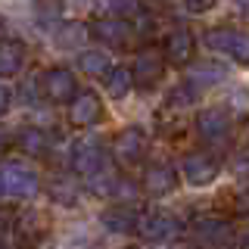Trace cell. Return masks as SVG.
I'll return each mask as SVG.
<instances>
[{"label": "cell", "instance_id": "ffe728a7", "mask_svg": "<svg viewBox=\"0 0 249 249\" xmlns=\"http://www.w3.org/2000/svg\"><path fill=\"white\" fill-rule=\"evenodd\" d=\"M103 81H106V90H109V97H112V100H124L131 93V88H134L128 69H109V75L103 78Z\"/></svg>", "mask_w": 249, "mask_h": 249}, {"label": "cell", "instance_id": "f546056e", "mask_svg": "<svg viewBox=\"0 0 249 249\" xmlns=\"http://www.w3.org/2000/svg\"><path fill=\"white\" fill-rule=\"evenodd\" d=\"M6 37H10V25H6V19L0 16V44H3Z\"/></svg>", "mask_w": 249, "mask_h": 249}, {"label": "cell", "instance_id": "277c9868", "mask_svg": "<svg viewBox=\"0 0 249 249\" xmlns=\"http://www.w3.org/2000/svg\"><path fill=\"white\" fill-rule=\"evenodd\" d=\"M196 134L206 140L209 146H228L231 134H233V122H231V115L218 106L199 109L196 112Z\"/></svg>", "mask_w": 249, "mask_h": 249}, {"label": "cell", "instance_id": "4fadbf2b", "mask_svg": "<svg viewBox=\"0 0 249 249\" xmlns=\"http://www.w3.org/2000/svg\"><path fill=\"white\" fill-rule=\"evenodd\" d=\"M193 47H196V41H193L190 31L175 28L165 37V44H162V56H165V62H171V66H187V62L193 59Z\"/></svg>", "mask_w": 249, "mask_h": 249}, {"label": "cell", "instance_id": "83f0119b", "mask_svg": "<svg viewBox=\"0 0 249 249\" xmlns=\"http://www.w3.org/2000/svg\"><path fill=\"white\" fill-rule=\"evenodd\" d=\"M184 6L190 13H209L215 6V0H184Z\"/></svg>", "mask_w": 249, "mask_h": 249}, {"label": "cell", "instance_id": "9c48e42d", "mask_svg": "<svg viewBox=\"0 0 249 249\" xmlns=\"http://www.w3.org/2000/svg\"><path fill=\"white\" fill-rule=\"evenodd\" d=\"M137 233L146 243H165V240H175L181 233V221L168 212H146L137 221Z\"/></svg>", "mask_w": 249, "mask_h": 249}, {"label": "cell", "instance_id": "ac0fdd59", "mask_svg": "<svg viewBox=\"0 0 249 249\" xmlns=\"http://www.w3.org/2000/svg\"><path fill=\"white\" fill-rule=\"evenodd\" d=\"M228 75L218 62H193L190 72H187V84H193V88H209V84H218L221 78Z\"/></svg>", "mask_w": 249, "mask_h": 249}, {"label": "cell", "instance_id": "d4e9b609", "mask_svg": "<svg viewBox=\"0 0 249 249\" xmlns=\"http://www.w3.org/2000/svg\"><path fill=\"white\" fill-rule=\"evenodd\" d=\"M193 100H196V88H193V84H181V88H175L171 90V103L175 106H190Z\"/></svg>", "mask_w": 249, "mask_h": 249}, {"label": "cell", "instance_id": "2e32d148", "mask_svg": "<svg viewBox=\"0 0 249 249\" xmlns=\"http://www.w3.org/2000/svg\"><path fill=\"white\" fill-rule=\"evenodd\" d=\"M16 146H19V153L41 159V156L50 153V137H47V131H41V128H22L19 134H16Z\"/></svg>", "mask_w": 249, "mask_h": 249}, {"label": "cell", "instance_id": "7402d4cb", "mask_svg": "<svg viewBox=\"0 0 249 249\" xmlns=\"http://www.w3.org/2000/svg\"><path fill=\"white\" fill-rule=\"evenodd\" d=\"M115 184H119V175L115 171H97L93 178H88V187H90V193H97V196H112L115 193Z\"/></svg>", "mask_w": 249, "mask_h": 249}, {"label": "cell", "instance_id": "7c38bea8", "mask_svg": "<svg viewBox=\"0 0 249 249\" xmlns=\"http://www.w3.org/2000/svg\"><path fill=\"white\" fill-rule=\"evenodd\" d=\"M178 187V171L168 162H153L143 171V190L150 196H168L171 190Z\"/></svg>", "mask_w": 249, "mask_h": 249}, {"label": "cell", "instance_id": "d6986e66", "mask_svg": "<svg viewBox=\"0 0 249 249\" xmlns=\"http://www.w3.org/2000/svg\"><path fill=\"white\" fill-rule=\"evenodd\" d=\"M78 69H81L84 75L90 78H106L109 75V56L103 50H81V56H78Z\"/></svg>", "mask_w": 249, "mask_h": 249}, {"label": "cell", "instance_id": "1f68e13d", "mask_svg": "<svg viewBox=\"0 0 249 249\" xmlns=\"http://www.w3.org/2000/svg\"><path fill=\"white\" fill-rule=\"evenodd\" d=\"M237 6H240V10H243V13L249 16V0H237Z\"/></svg>", "mask_w": 249, "mask_h": 249}, {"label": "cell", "instance_id": "484cf974", "mask_svg": "<svg viewBox=\"0 0 249 249\" xmlns=\"http://www.w3.org/2000/svg\"><path fill=\"white\" fill-rule=\"evenodd\" d=\"M233 212L240 218H249V187H240V190L233 193Z\"/></svg>", "mask_w": 249, "mask_h": 249}, {"label": "cell", "instance_id": "30bf717a", "mask_svg": "<svg viewBox=\"0 0 249 249\" xmlns=\"http://www.w3.org/2000/svg\"><path fill=\"white\" fill-rule=\"evenodd\" d=\"M41 88H44V97L50 100V103H72L75 93H78V81L69 69L53 66L41 75Z\"/></svg>", "mask_w": 249, "mask_h": 249}, {"label": "cell", "instance_id": "cb8c5ba5", "mask_svg": "<svg viewBox=\"0 0 249 249\" xmlns=\"http://www.w3.org/2000/svg\"><path fill=\"white\" fill-rule=\"evenodd\" d=\"M140 193V187L134 181H128V178H119V184H115V193L112 199H119V206H128V202H134Z\"/></svg>", "mask_w": 249, "mask_h": 249}, {"label": "cell", "instance_id": "5bb4252c", "mask_svg": "<svg viewBox=\"0 0 249 249\" xmlns=\"http://www.w3.org/2000/svg\"><path fill=\"white\" fill-rule=\"evenodd\" d=\"M90 35L97 37L100 44H106V47H124L131 41V25L124 19H112V16H106V19H97L90 25Z\"/></svg>", "mask_w": 249, "mask_h": 249}, {"label": "cell", "instance_id": "8992f818", "mask_svg": "<svg viewBox=\"0 0 249 249\" xmlns=\"http://www.w3.org/2000/svg\"><path fill=\"white\" fill-rule=\"evenodd\" d=\"M72 168L81 178H93L106 168V146L100 137H84L72 146Z\"/></svg>", "mask_w": 249, "mask_h": 249}, {"label": "cell", "instance_id": "4316f807", "mask_svg": "<svg viewBox=\"0 0 249 249\" xmlns=\"http://www.w3.org/2000/svg\"><path fill=\"white\" fill-rule=\"evenodd\" d=\"M37 93H41V97H44L41 78H28V81L22 84V97H25V103H37Z\"/></svg>", "mask_w": 249, "mask_h": 249}, {"label": "cell", "instance_id": "6da1fadb", "mask_svg": "<svg viewBox=\"0 0 249 249\" xmlns=\"http://www.w3.org/2000/svg\"><path fill=\"white\" fill-rule=\"evenodd\" d=\"M193 237L206 249H243L246 246L243 233L233 228L228 218H215V215L196 218V221H193Z\"/></svg>", "mask_w": 249, "mask_h": 249}, {"label": "cell", "instance_id": "603a6c76", "mask_svg": "<svg viewBox=\"0 0 249 249\" xmlns=\"http://www.w3.org/2000/svg\"><path fill=\"white\" fill-rule=\"evenodd\" d=\"M106 10H109L112 19H124V22H128V16L140 13V0H106Z\"/></svg>", "mask_w": 249, "mask_h": 249}, {"label": "cell", "instance_id": "f1b7e54d", "mask_svg": "<svg viewBox=\"0 0 249 249\" xmlns=\"http://www.w3.org/2000/svg\"><path fill=\"white\" fill-rule=\"evenodd\" d=\"M13 109V90L6 84H0V115H6Z\"/></svg>", "mask_w": 249, "mask_h": 249}, {"label": "cell", "instance_id": "9a60e30c", "mask_svg": "<svg viewBox=\"0 0 249 249\" xmlns=\"http://www.w3.org/2000/svg\"><path fill=\"white\" fill-rule=\"evenodd\" d=\"M137 221H140V215L131 206H109L106 212L100 215V224H103L109 233H134Z\"/></svg>", "mask_w": 249, "mask_h": 249}, {"label": "cell", "instance_id": "3957f363", "mask_svg": "<svg viewBox=\"0 0 249 249\" xmlns=\"http://www.w3.org/2000/svg\"><path fill=\"white\" fill-rule=\"evenodd\" d=\"M206 47L215 53H224L240 66H249V31L237 28H209L206 31Z\"/></svg>", "mask_w": 249, "mask_h": 249}, {"label": "cell", "instance_id": "5b68a950", "mask_svg": "<svg viewBox=\"0 0 249 249\" xmlns=\"http://www.w3.org/2000/svg\"><path fill=\"white\" fill-rule=\"evenodd\" d=\"M146 156V134L143 128H137V124H128L124 131H119V137L112 140V159L119 162L124 168H134L143 162Z\"/></svg>", "mask_w": 249, "mask_h": 249}, {"label": "cell", "instance_id": "4dcf8cb0", "mask_svg": "<svg viewBox=\"0 0 249 249\" xmlns=\"http://www.w3.org/2000/svg\"><path fill=\"white\" fill-rule=\"evenodd\" d=\"M6 150H10V143H6V137L0 134V159H3V156H6Z\"/></svg>", "mask_w": 249, "mask_h": 249}, {"label": "cell", "instance_id": "7a4b0ae2", "mask_svg": "<svg viewBox=\"0 0 249 249\" xmlns=\"http://www.w3.org/2000/svg\"><path fill=\"white\" fill-rule=\"evenodd\" d=\"M41 190V178L35 168L22 165V162H10L0 168V193L10 199H31Z\"/></svg>", "mask_w": 249, "mask_h": 249}, {"label": "cell", "instance_id": "44dd1931", "mask_svg": "<svg viewBox=\"0 0 249 249\" xmlns=\"http://www.w3.org/2000/svg\"><path fill=\"white\" fill-rule=\"evenodd\" d=\"M50 196L59 202V206H75L78 196H81V190H78V184L72 181V178H56V181L50 184Z\"/></svg>", "mask_w": 249, "mask_h": 249}, {"label": "cell", "instance_id": "52a82bcc", "mask_svg": "<svg viewBox=\"0 0 249 249\" xmlns=\"http://www.w3.org/2000/svg\"><path fill=\"white\" fill-rule=\"evenodd\" d=\"M128 72H131V81H134L140 90H150L162 81V75H165V56H162L159 50H153V47H146V50H140L134 56V66H131Z\"/></svg>", "mask_w": 249, "mask_h": 249}, {"label": "cell", "instance_id": "ba28073f", "mask_svg": "<svg viewBox=\"0 0 249 249\" xmlns=\"http://www.w3.org/2000/svg\"><path fill=\"white\" fill-rule=\"evenodd\" d=\"M218 171H221V162H218L212 153H202V150L187 153L184 162H181V175L190 187H209L218 178Z\"/></svg>", "mask_w": 249, "mask_h": 249}, {"label": "cell", "instance_id": "8fae6325", "mask_svg": "<svg viewBox=\"0 0 249 249\" xmlns=\"http://www.w3.org/2000/svg\"><path fill=\"white\" fill-rule=\"evenodd\" d=\"M100 115H103V103H100V97L93 90H78L75 100L69 103V122L75 128H90Z\"/></svg>", "mask_w": 249, "mask_h": 249}, {"label": "cell", "instance_id": "e0dca14e", "mask_svg": "<svg viewBox=\"0 0 249 249\" xmlns=\"http://www.w3.org/2000/svg\"><path fill=\"white\" fill-rule=\"evenodd\" d=\"M25 66V47L19 41H3L0 44V78H13Z\"/></svg>", "mask_w": 249, "mask_h": 249}]
</instances>
